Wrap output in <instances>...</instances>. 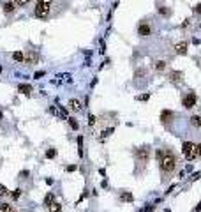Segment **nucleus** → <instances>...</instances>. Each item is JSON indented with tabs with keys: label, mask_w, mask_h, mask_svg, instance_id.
I'll return each instance as SVG.
<instances>
[{
	"label": "nucleus",
	"mask_w": 201,
	"mask_h": 212,
	"mask_svg": "<svg viewBox=\"0 0 201 212\" xmlns=\"http://www.w3.org/2000/svg\"><path fill=\"white\" fill-rule=\"evenodd\" d=\"M159 164H161V170L164 173H169V172H173L176 168V156L171 150H164V159Z\"/></svg>",
	"instance_id": "nucleus-1"
},
{
	"label": "nucleus",
	"mask_w": 201,
	"mask_h": 212,
	"mask_svg": "<svg viewBox=\"0 0 201 212\" xmlns=\"http://www.w3.org/2000/svg\"><path fill=\"white\" fill-rule=\"evenodd\" d=\"M182 152H184L185 159H189V161H192L194 158H198L196 145H194V143H190V141H185L184 145H182Z\"/></svg>",
	"instance_id": "nucleus-2"
},
{
	"label": "nucleus",
	"mask_w": 201,
	"mask_h": 212,
	"mask_svg": "<svg viewBox=\"0 0 201 212\" xmlns=\"http://www.w3.org/2000/svg\"><path fill=\"white\" fill-rule=\"evenodd\" d=\"M49 11H51V6H46V4H41V2H37L34 14H35V18H39V20H46V18L49 16Z\"/></svg>",
	"instance_id": "nucleus-3"
},
{
	"label": "nucleus",
	"mask_w": 201,
	"mask_h": 212,
	"mask_svg": "<svg viewBox=\"0 0 201 212\" xmlns=\"http://www.w3.org/2000/svg\"><path fill=\"white\" fill-rule=\"evenodd\" d=\"M136 159H138L141 164H147L148 159H150V148H148V147L138 148V150H136Z\"/></svg>",
	"instance_id": "nucleus-4"
},
{
	"label": "nucleus",
	"mask_w": 201,
	"mask_h": 212,
	"mask_svg": "<svg viewBox=\"0 0 201 212\" xmlns=\"http://www.w3.org/2000/svg\"><path fill=\"white\" fill-rule=\"evenodd\" d=\"M152 32H153V28L150 23H147V21L139 23V27H138V35L139 37H148V35H152Z\"/></svg>",
	"instance_id": "nucleus-5"
},
{
	"label": "nucleus",
	"mask_w": 201,
	"mask_h": 212,
	"mask_svg": "<svg viewBox=\"0 0 201 212\" xmlns=\"http://www.w3.org/2000/svg\"><path fill=\"white\" fill-rule=\"evenodd\" d=\"M196 101H198V97H196V94H194V92H190V94H187V96L184 97L182 104H184V108L190 110V108H194V106H196Z\"/></svg>",
	"instance_id": "nucleus-6"
},
{
	"label": "nucleus",
	"mask_w": 201,
	"mask_h": 212,
	"mask_svg": "<svg viewBox=\"0 0 201 212\" xmlns=\"http://www.w3.org/2000/svg\"><path fill=\"white\" fill-rule=\"evenodd\" d=\"M25 62H27V65H35L39 62V55L34 49H30V51L25 53Z\"/></svg>",
	"instance_id": "nucleus-7"
},
{
	"label": "nucleus",
	"mask_w": 201,
	"mask_h": 212,
	"mask_svg": "<svg viewBox=\"0 0 201 212\" xmlns=\"http://www.w3.org/2000/svg\"><path fill=\"white\" fill-rule=\"evenodd\" d=\"M173 119H175V113H173V111H169V110H164L162 113H161V120H162V124H169Z\"/></svg>",
	"instance_id": "nucleus-8"
},
{
	"label": "nucleus",
	"mask_w": 201,
	"mask_h": 212,
	"mask_svg": "<svg viewBox=\"0 0 201 212\" xmlns=\"http://www.w3.org/2000/svg\"><path fill=\"white\" fill-rule=\"evenodd\" d=\"M187 48H189V44L185 43V41H182V43H178L176 46H175V51L178 55H185L187 53Z\"/></svg>",
	"instance_id": "nucleus-9"
},
{
	"label": "nucleus",
	"mask_w": 201,
	"mask_h": 212,
	"mask_svg": "<svg viewBox=\"0 0 201 212\" xmlns=\"http://www.w3.org/2000/svg\"><path fill=\"white\" fill-rule=\"evenodd\" d=\"M14 11H16V2H6L4 4V12L6 14H12Z\"/></svg>",
	"instance_id": "nucleus-10"
},
{
	"label": "nucleus",
	"mask_w": 201,
	"mask_h": 212,
	"mask_svg": "<svg viewBox=\"0 0 201 212\" xmlns=\"http://www.w3.org/2000/svg\"><path fill=\"white\" fill-rule=\"evenodd\" d=\"M69 106H71V110H72V111H80V110L83 108V106H81V103H80L78 99H71V101H69Z\"/></svg>",
	"instance_id": "nucleus-11"
},
{
	"label": "nucleus",
	"mask_w": 201,
	"mask_h": 212,
	"mask_svg": "<svg viewBox=\"0 0 201 212\" xmlns=\"http://www.w3.org/2000/svg\"><path fill=\"white\" fill-rule=\"evenodd\" d=\"M169 80H171V82H180V80H182V73H180V71H171V73H169Z\"/></svg>",
	"instance_id": "nucleus-12"
},
{
	"label": "nucleus",
	"mask_w": 201,
	"mask_h": 212,
	"mask_svg": "<svg viewBox=\"0 0 201 212\" xmlns=\"http://www.w3.org/2000/svg\"><path fill=\"white\" fill-rule=\"evenodd\" d=\"M18 90H20V92L21 94H25V96H30V92H32V87H30V85H20V87H18Z\"/></svg>",
	"instance_id": "nucleus-13"
},
{
	"label": "nucleus",
	"mask_w": 201,
	"mask_h": 212,
	"mask_svg": "<svg viewBox=\"0 0 201 212\" xmlns=\"http://www.w3.org/2000/svg\"><path fill=\"white\" fill-rule=\"evenodd\" d=\"M12 59L16 60V62H23V60H25V55H23V51H14V53H12Z\"/></svg>",
	"instance_id": "nucleus-14"
},
{
	"label": "nucleus",
	"mask_w": 201,
	"mask_h": 212,
	"mask_svg": "<svg viewBox=\"0 0 201 212\" xmlns=\"http://www.w3.org/2000/svg\"><path fill=\"white\" fill-rule=\"evenodd\" d=\"M48 209H49V212H62V205H60V203H55V201L48 207Z\"/></svg>",
	"instance_id": "nucleus-15"
},
{
	"label": "nucleus",
	"mask_w": 201,
	"mask_h": 212,
	"mask_svg": "<svg viewBox=\"0 0 201 212\" xmlns=\"http://www.w3.org/2000/svg\"><path fill=\"white\" fill-rule=\"evenodd\" d=\"M190 124L196 125V127H201V117H198V115L190 117Z\"/></svg>",
	"instance_id": "nucleus-16"
},
{
	"label": "nucleus",
	"mask_w": 201,
	"mask_h": 212,
	"mask_svg": "<svg viewBox=\"0 0 201 212\" xmlns=\"http://www.w3.org/2000/svg\"><path fill=\"white\" fill-rule=\"evenodd\" d=\"M53 201H55V196L53 195H51V193H48V195H46V198H44V205H51V203H53Z\"/></svg>",
	"instance_id": "nucleus-17"
},
{
	"label": "nucleus",
	"mask_w": 201,
	"mask_h": 212,
	"mask_svg": "<svg viewBox=\"0 0 201 212\" xmlns=\"http://www.w3.org/2000/svg\"><path fill=\"white\" fill-rule=\"evenodd\" d=\"M155 69H157V71H164V69H166V62H164V60H157V62H155Z\"/></svg>",
	"instance_id": "nucleus-18"
},
{
	"label": "nucleus",
	"mask_w": 201,
	"mask_h": 212,
	"mask_svg": "<svg viewBox=\"0 0 201 212\" xmlns=\"http://www.w3.org/2000/svg\"><path fill=\"white\" fill-rule=\"evenodd\" d=\"M122 200L124 201H132L134 198H132V195H130L129 191H124V193H122Z\"/></svg>",
	"instance_id": "nucleus-19"
},
{
	"label": "nucleus",
	"mask_w": 201,
	"mask_h": 212,
	"mask_svg": "<svg viewBox=\"0 0 201 212\" xmlns=\"http://www.w3.org/2000/svg\"><path fill=\"white\" fill-rule=\"evenodd\" d=\"M12 207L9 203H0V212H11Z\"/></svg>",
	"instance_id": "nucleus-20"
},
{
	"label": "nucleus",
	"mask_w": 201,
	"mask_h": 212,
	"mask_svg": "<svg viewBox=\"0 0 201 212\" xmlns=\"http://www.w3.org/2000/svg\"><path fill=\"white\" fill-rule=\"evenodd\" d=\"M159 12H161L162 16H169V14H171V11H169V9H166V7H159Z\"/></svg>",
	"instance_id": "nucleus-21"
},
{
	"label": "nucleus",
	"mask_w": 201,
	"mask_h": 212,
	"mask_svg": "<svg viewBox=\"0 0 201 212\" xmlns=\"http://www.w3.org/2000/svg\"><path fill=\"white\" fill-rule=\"evenodd\" d=\"M55 156H57V150H55V148H49L48 152H46V158H48V159L55 158Z\"/></svg>",
	"instance_id": "nucleus-22"
},
{
	"label": "nucleus",
	"mask_w": 201,
	"mask_h": 212,
	"mask_svg": "<svg viewBox=\"0 0 201 212\" xmlns=\"http://www.w3.org/2000/svg\"><path fill=\"white\" fill-rule=\"evenodd\" d=\"M162 159H164V150H162V148H159V150H157V163H161Z\"/></svg>",
	"instance_id": "nucleus-23"
},
{
	"label": "nucleus",
	"mask_w": 201,
	"mask_h": 212,
	"mask_svg": "<svg viewBox=\"0 0 201 212\" xmlns=\"http://www.w3.org/2000/svg\"><path fill=\"white\" fill-rule=\"evenodd\" d=\"M67 120H69V125H71L72 129H78V122H76V119H72V117H71V119H67Z\"/></svg>",
	"instance_id": "nucleus-24"
},
{
	"label": "nucleus",
	"mask_w": 201,
	"mask_h": 212,
	"mask_svg": "<svg viewBox=\"0 0 201 212\" xmlns=\"http://www.w3.org/2000/svg\"><path fill=\"white\" fill-rule=\"evenodd\" d=\"M7 195H9L7 187H6V186H2V184H0V196H7Z\"/></svg>",
	"instance_id": "nucleus-25"
},
{
	"label": "nucleus",
	"mask_w": 201,
	"mask_h": 212,
	"mask_svg": "<svg viewBox=\"0 0 201 212\" xmlns=\"http://www.w3.org/2000/svg\"><path fill=\"white\" fill-rule=\"evenodd\" d=\"M20 196H21V189H14V191H12V200H18Z\"/></svg>",
	"instance_id": "nucleus-26"
},
{
	"label": "nucleus",
	"mask_w": 201,
	"mask_h": 212,
	"mask_svg": "<svg viewBox=\"0 0 201 212\" xmlns=\"http://www.w3.org/2000/svg\"><path fill=\"white\" fill-rule=\"evenodd\" d=\"M14 2H16V6L23 7V6H27V4L30 2V0H14Z\"/></svg>",
	"instance_id": "nucleus-27"
},
{
	"label": "nucleus",
	"mask_w": 201,
	"mask_h": 212,
	"mask_svg": "<svg viewBox=\"0 0 201 212\" xmlns=\"http://www.w3.org/2000/svg\"><path fill=\"white\" fill-rule=\"evenodd\" d=\"M95 120H97V119H95L94 115H88V124H90V125H94V124H95Z\"/></svg>",
	"instance_id": "nucleus-28"
},
{
	"label": "nucleus",
	"mask_w": 201,
	"mask_h": 212,
	"mask_svg": "<svg viewBox=\"0 0 201 212\" xmlns=\"http://www.w3.org/2000/svg\"><path fill=\"white\" fill-rule=\"evenodd\" d=\"M37 2H41V4H46V6H51L55 0H37Z\"/></svg>",
	"instance_id": "nucleus-29"
},
{
	"label": "nucleus",
	"mask_w": 201,
	"mask_h": 212,
	"mask_svg": "<svg viewBox=\"0 0 201 212\" xmlns=\"http://www.w3.org/2000/svg\"><path fill=\"white\" fill-rule=\"evenodd\" d=\"M194 12H196V14H201V4L194 6Z\"/></svg>",
	"instance_id": "nucleus-30"
},
{
	"label": "nucleus",
	"mask_w": 201,
	"mask_h": 212,
	"mask_svg": "<svg viewBox=\"0 0 201 212\" xmlns=\"http://www.w3.org/2000/svg\"><path fill=\"white\" fill-rule=\"evenodd\" d=\"M148 97H150V94H143V96H139L138 99H139V101H147Z\"/></svg>",
	"instance_id": "nucleus-31"
},
{
	"label": "nucleus",
	"mask_w": 201,
	"mask_h": 212,
	"mask_svg": "<svg viewBox=\"0 0 201 212\" xmlns=\"http://www.w3.org/2000/svg\"><path fill=\"white\" fill-rule=\"evenodd\" d=\"M196 152H198V158H201V143L196 145Z\"/></svg>",
	"instance_id": "nucleus-32"
},
{
	"label": "nucleus",
	"mask_w": 201,
	"mask_h": 212,
	"mask_svg": "<svg viewBox=\"0 0 201 212\" xmlns=\"http://www.w3.org/2000/svg\"><path fill=\"white\" fill-rule=\"evenodd\" d=\"M153 210V205H150V207H145V210L143 212H152Z\"/></svg>",
	"instance_id": "nucleus-33"
},
{
	"label": "nucleus",
	"mask_w": 201,
	"mask_h": 212,
	"mask_svg": "<svg viewBox=\"0 0 201 212\" xmlns=\"http://www.w3.org/2000/svg\"><path fill=\"white\" fill-rule=\"evenodd\" d=\"M44 76V71H39V73H35V78H41Z\"/></svg>",
	"instance_id": "nucleus-34"
},
{
	"label": "nucleus",
	"mask_w": 201,
	"mask_h": 212,
	"mask_svg": "<svg viewBox=\"0 0 201 212\" xmlns=\"http://www.w3.org/2000/svg\"><path fill=\"white\" fill-rule=\"evenodd\" d=\"M194 210H196V212H199V210H201V201L198 203V205H196V209H194Z\"/></svg>",
	"instance_id": "nucleus-35"
},
{
	"label": "nucleus",
	"mask_w": 201,
	"mask_h": 212,
	"mask_svg": "<svg viewBox=\"0 0 201 212\" xmlns=\"http://www.w3.org/2000/svg\"><path fill=\"white\" fill-rule=\"evenodd\" d=\"M11 212H14V210H11Z\"/></svg>",
	"instance_id": "nucleus-36"
}]
</instances>
